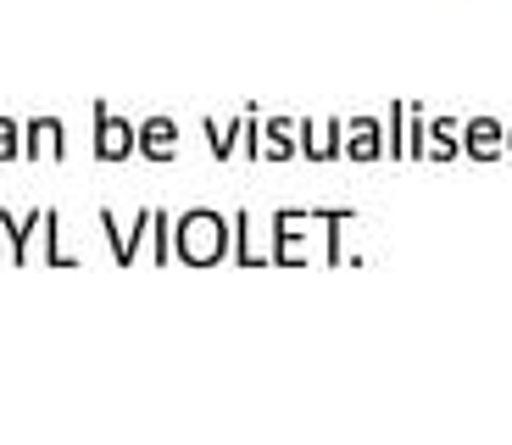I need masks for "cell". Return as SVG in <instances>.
I'll list each match as a JSON object with an SVG mask.
<instances>
[{"instance_id": "cell-1", "label": "cell", "mask_w": 512, "mask_h": 445, "mask_svg": "<svg viewBox=\"0 0 512 445\" xmlns=\"http://www.w3.org/2000/svg\"><path fill=\"white\" fill-rule=\"evenodd\" d=\"M28 151H56V123H34V140Z\"/></svg>"}, {"instance_id": "cell-2", "label": "cell", "mask_w": 512, "mask_h": 445, "mask_svg": "<svg viewBox=\"0 0 512 445\" xmlns=\"http://www.w3.org/2000/svg\"><path fill=\"white\" fill-rule=\"evenodd\" d=\"M101 151H106V156L123 151V123H101Z\"/></svg>"}, {"instance_id": "cell-3", "label": "cell", "mask_w": 512, "mask_h": 445, "mask_svg": "<svg viewBox=\"0 0 512 445\" xmlns=\"http://www.w3.org/2000/svg\"><path fill=\"white\" fill-rule=\"evenodd\" d=\"M12 151H17V128H12V123H0V162H6Z\"/></svg>"}]
</instances>
